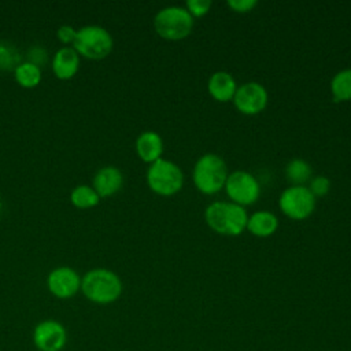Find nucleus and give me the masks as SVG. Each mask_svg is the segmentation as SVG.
I'll return each mask as SVG.
<instances>
[{"label":"nucleus","mask_w":351,"mask_h":351,"mask_svg":"<svg viewBox=\"0 0 351 351\" xmlns=\"http://www.w3.org/2000/svg\"><path fill=\"white\" fill-rule=\"evenodd\" d=\"M122 281L119 276L104 267H96L81 277V292L92 303L111 304L122 295Z\"/></svg>","instance_id":"f257e3e1"},{"label":"nucleus","mask_w":351,"mask_h":351,"mask_svg":"<svg viewBox=\"0 0 351 351\" xmlns=\"http://www.w3.org/2000/svg\"><path fill=\"white\" fill-rule=\"evenodd\" d=\"M207 225L223 236H239L247 230L248 214L244 207L232 202H214L204 211Z\"/></svg>","instance_id":"f03ea898"},{"label":"nucleus","mask_w":351,"mask_h":351,"mask_svg":"<svg viewBox=\"0 0 351 351\" xmlns=\"http://www.w3.org/2000/svg\"><path fill=\"white\" fill-rule=\"evenodd\" d=\"M228 176L225 160L211 152L202 155L193 167L195 186L204 195H214L223 189Z\"/></svg>","instance_id":"7ed1b4c3"},{"label":"nucleus","mask_w":351,"mask_h":351,"mask_svg":"<svg viewBox=\"0 0 351 351\" xmlns=\"http://www.w3.org/2000/svg\"><path fill=\"white\" fill-rule=\"evenodd\" d=\"M71 47L82 58L100 60L111 53L114 40L107 29L97 25H88L77 30V37Z\"/></svg>","instance_id":"20e7f679"},{"label":"nucleus","mask_w":351,"mask_h":351,"mask_svg":"<svg viewBox=\"0 0 351 351\" xmlns=\"http://www.w3.org/2000/svg\"><path fill=\"white\" fill-rule=\"evenodd\" d=\"M155 32L165 40H182L193 29V16L185 7L170 5L159 10L154 18Z\"/></svg>","instance_id":"39448f33"},{"label":"nucleus","mask_w":351,"mask_h":351,"mask_svg":"<svg viewBox=\"0 0 351 351\" xmlns=\"http://www.w3.org/2000/svg\"><path fill=\"white\" fill-rule=\"evenodd\" d=\"M147 184L156 195L171 196L181 191L184 173L174 162L160 158L149 165L147 170Z\"/></svg>","instance_id":"423d86ee"},{"label":"nucleus","mask_w":351,"mask_h":351,"mask_svg":"<svg viewBox=\"0 0 351 351\" xmlns=\"http://www.w3.org/2000/svg\"><path fill=\"white\" fill-rule=\"evenodd\" d=\"M280 210L291 219L308 218L315 208V197L304 185H291L278 197Z\"/></svg>","instance_id":"0eeeda50"},{"label":"nucleus","mask_w":351,"mask_h":351,"mask_svg":"<svg viewBox=\"0 0 351 351\" xmlns=\"http://www.w3.org/2000/svg\"><path fill=\"white\" fill-rule=\"evenodd\" d=\"M223 188L230 202L241 207L254 204L261 195V186L258 180L255 178V176L244 170L230 173Z\"/></svg>","instance_id":"6e6552de"},{"label":"nucleus","mask_w":351,"mask_h":351,"mask_svg":"<svg viewBox=\"0 0 351 351\" xmlns=\"http://www.w3.org/2000/svg\"><path fill=\"white\" fill-rule=\"evenodd\" d=\"M32 340L38 351H62L67 344V329L56 319H43L34 326Z\"/></svg>","instance_id":"1a4fd4ad"},{"label":"nucleus","mask_w":351,"mask_h":351,"mask_svg":"<svg viewBox=\"0 0 351 351\" xmlns=\"http://www.w3.org/2000/svg\"><path fill=\"white\" fill-rule=\"evenodd\" d=\"M267 100L269 95L262 84L247 82L237 86L232 101L240 112L245 115H255L265 110V107L267 106Z\"/></svg>","instance_id":"9d476101"},{"label":"nucleus","mask_w":351,"mask_h":351,"mask_svg":"<svg viewBox=\"0 0 351 351\" xmlns=\"http://www.w3.org/2000/svg\"><path fill=\"white\" fill-rule=\"evenodd\" d=\"M47 287L58 299H70L81 291V277L73 267L59 266L49 271Z\"/></svg>","instance_id":"9b49d317"},{"label":"nucleus","mask_w":351,"mask_h":351,"mask_svg":"<svg viewBox=\"0 0 351 351\" xmlns=\"http://www.w3.org/2000/svg\"><path fill=\"white\" fill-rule=\"evenodd\" d=\"M123 185L122 171L111 165L100 167L92 180V186L100 197H110L121 191Z\"/></svg>","instance_id":"f8f14e48"},{"label":"nucleus","mask_w":351,"mask_h":351,"mask_svg":"<svg viewBox=\"0 0 351 351\" xmlns=\"http://www.w3.org/2000/svg\"><path fill=\"white\" fill-rule=\"evenodd\" d=\"M80 55L73 47L59 48L52 58V71L59 80H71L80 70Z\"/></svg>","instance_id":"ddd939ff"},{"label":"nucleus","mask_w":351,"mask_h":351,"mask_svg":"<svg viewBox=\"0 0 351 351\" xmlns=\"http://www.w3.org/2000/svg\"><path fill=\"white\" fill-rule=\"evenodd\" d=\"M207 89L210 96L221 103L233 100L237 90V84L234 77L228 71H215L211 74L207 82Z\"/></svg>","instance_id":"4468645a"},{"label":"nucleus","mask_w":351,"mask_h":351,"mask_svg":"<svg viewBox=\"0 0 351 351\" xmlns=\"http://www.w3.org/2000/svg\"><path fill=\"white\" fill-rule=\"evenodd\" d=\"M136 152L145 163H154L162 158L163 140L154 130H145L138 134L136 140Z\"/></svg>","instance_id":"2eb2a0df"},{"label":"nucleus","mask_w":351,"mask_h":351,"mask_svg":"<svg viewBox=\"0 0 351 351\" xmlns=\"http://www.w3.org/2000/svg\"><path fill=\"white\" fill-rule=\"evenodd\" d=\"M278 228V218L270 211H255L248 215L247 230L258 237H269Z\"/></svg>","instance_id":"dca6fc26"},{"label":"nucleus","mask_w":351,"mask_h":351,"mask_svg":"<svg viewBox=\"0 0 351 351\" xmlns=\"http://www.w3.org/2000/svg\"><path fill=\"white\" fill-rule=\"evenodd\" d=\"M14 77L18 85L26 89H32L41 82L43 71L41 67L25 60L16 66V69L14 70Z\"/></svg>","instance_id":"f3484780"},{"label":"nucleus","mask_w":351,"mask_h":351,"mask_svg":"<svg viewBox=\"0 0 351 351\" xmlns=\"http://www.w3.org/2000/svg\"><path fill=\"white\" fill-rule=\"evenodd\" d=\"M70 202L74 207L81 208V210H88L92 208L95 206L99 204L100 202V196L97 195V192L93 189V186L81 184L77 185L71 193H70Z\"/></svg>","instance_id":"a211bd4d"},{"label":"nucleus","mask_w":351,"mask_h":351,"mask_svg":"<svg viewBox=\"0 0 351 351\" xmlns=\"http://www.w3.org/2000/svg\"><path fill=\"white\" fill-rule=\"evenodd\" d=\"M330 92L335 101L351 100V69L336 73L330 81Z\"/></svg>","instance_id":"6ab92c4d"},{"label":"nucleus","mask_w":351,"mask_h":351,"mask_svg":"<svg viewBox=\"0 0 351 351\" xmlns=\"http://www.w3.org/2000/svg\"><path fill=\"white\" fill-rule=\"evenodd\" d=\"M311 166L304 159L296 158L287 163L285 177L292 185H304L311 177Z\"/></svg>","instance_id":"aec40b11"},{"label":"nucleus","mask_w":351,"mask_h":351,"mask_svg":"<svg viewBox=\"0 0 351 351\" xmlns=\"http://www.w3.org/2000/svg\"><path fill=\"white\" fill-rule=\"evenodd\" d=\"M21 63V56L15 45L0 41V71H14Z\"/></svg>","instance_id":"412c9836"},{"label":"nucleus","mask_w":351,"mask_h":351,"mask_svg":"<svg viewBox=\"0 0 351 351\" xmlns=\"http://www.w3.org/2000/svg\"><path fill=\"white\" fill-rule=\"evenodd\" d=\"M314 197L325 196L330 189V181L325 176H317L310 181V186H307Z\"/></svg>","instance_id":"4be33fe9"},{"label":"nucleus","mask_w":351,"mask_h":351,"mask_svg":"<svg viewBox=\"0 0 351 351\" xmlns=\"http://www.w3.org/2000/svg\"><path fill=\"white\" fill-rule=\"evenodd\" d=\"M185 8L193 16V19L200 18L210 11L211 1L210 0H188Z\"/></svg>","instance_id":"5701e85b"},{"label":"nucleus","mask_w":351,"mask_h":351,"mask_svg":"<svg viewBox=\"0 0 351 351\" xmlns=\"http://www.w3.org/2000/svg\"><path fill=\"white\" fill-rule=\"evenodd\" d=\"M26 58H27L26 62H30V63H33V64L41 67L43 64L47 63V60H48V53H47V49H45V48L36 45V47H32V48L27 51Z\"/></svg>","instance_id":"b1692460"},{"label":"nucleus","mask_w":351,"mask_h":351,"mask_svg":"<svg viewBox=\"0 0 351 351\" xmlns=\"http://www.w3.org/2000/svg\"><path fill=\"white\" fill-rule=\"evenodd\" d=\"M56 37L60 43L64 44V47H71L77 37V29H74L71 25H62L56 30Z\"/></svg>","instance_id":"393cba45"},{"label":"nucleus","mask_w":351,"mask_h":351,"mask_svg":"<svg viewBox=\"0 0 351 351\" xmlns=\"http://www.w3.org/2000/svg\"><path fill=\"white\" fill-rule=\"evenodd\" d=\"M258 3L255 0H229L228 5L234 11V12H250Z\"/></svg>","instance_id":"a878e982"},{"label":"nucleus","mask_w":351,"mask_h":351,"mask_svg":"<svg viewBox=\"0 0 351 351\" xmlns=\"http://www.w3.org/2000/svg\"><path fill=\"white\" fill-rule=\"evenodd\" d=\"M1 210H3V203H1V199H0V214H1Z\"/></svg>","instance_id":"bb28decb"}]
</instances>
